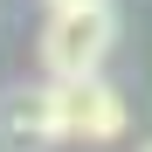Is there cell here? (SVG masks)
I'll use <instances>...</instances> for the list:
<instances>
[{
  "instance_id": "cell-1",
  "label": "cell",
  "mask_w": 152,
  "mask_h": 152,
  "mask_svg": "<svg viewBox=\"0 0 152 152\" xmlns=\"http://www.w3.org/2000/svg\"><path fill=\"white\" fill-rule=\"evenodd\" d=\"M111 42H118L111 0L48 14V21H42V69H48V83H90V76H104Z\"/></svg>"
},
{
  "instance_id": "cell-2",
  "label": "cell",
  "mask_w": 152,
  "mask_h": 152,
  "mask_svg": "<svg viewBox=\"0 0 152 152\" xmlns=\"http://www.w3.org/2000/svg\"><path fill=\"white\" fill-rule=\"evenodd\" d=\"M62 138V83H14L0 97V152H48Z\"/></svg>"
},
{
  "instance_id": "cell-3",
  "label": "cell",
  "mask_w": 152,
  "mask_h": 152,
  "mask_svg": "<svg viewBox=\"0 0 152 152\" xmlns=\"http://www.w3.org/2000/svg\"><path fill=\"white\" fill-rule=\"evenodd\" d=\"M62 124H69V138H83V145L124 138V90L104 83V76H90V83H62Z\"/></svg>"
},
{
  "instance_id": "cell-4",
  "label": "cell",
  "mask_w": 152,
  "mask_h": 152,
  "mask_svg": "<svg viewBox=\"0 0 152 152\" xmlns=\"http://www.w3.org/2000/svg\"><path fill=\"white\" fill-rule=\"evenodd\" d=\"M62 7H97V0H48V14H62Z\"/></svg>"
},
{
  "instance_id": "cell-5",
  "label": "cell",
  "mask_w": 152,
  "mask_h": 152,
  "mask_svg": "<svg viewBox=\"0 0 152 152\" xmlns=\"http://www.w3.org/2000/svg\"><path fill=\"white\" fill-rule=\"evenodd\" d=\"M138 152H152V138H145V145H138Z\"/></svg>"
}]
</instances>
